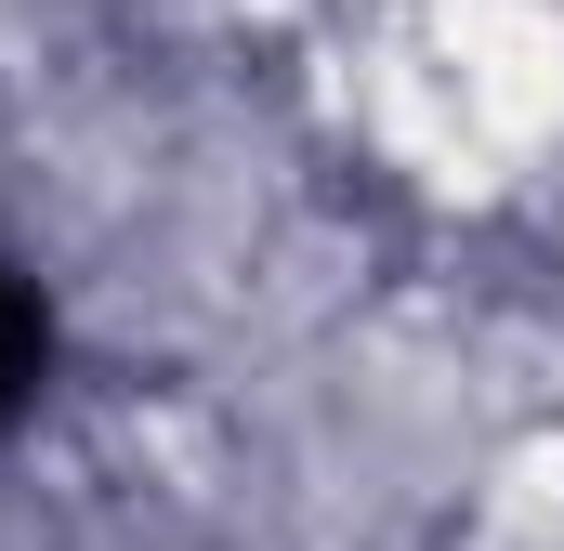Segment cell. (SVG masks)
Instances as JSON below:
<instances>
[{
  "label": "cell",
  "instance_id": "1",
  "mask_svg": "<svg viewBox=\"0 0 564 551\" xmlns=\"http://www.w3.org/2000/svg\"><path fill=\"white\" fill-rule=\"evenodd\" d=\"M13 368H26V315L0 302V395H13Z\"/></svg>",
  "mask_w": 564,
  "mask_h": 551
}]
</instances>
